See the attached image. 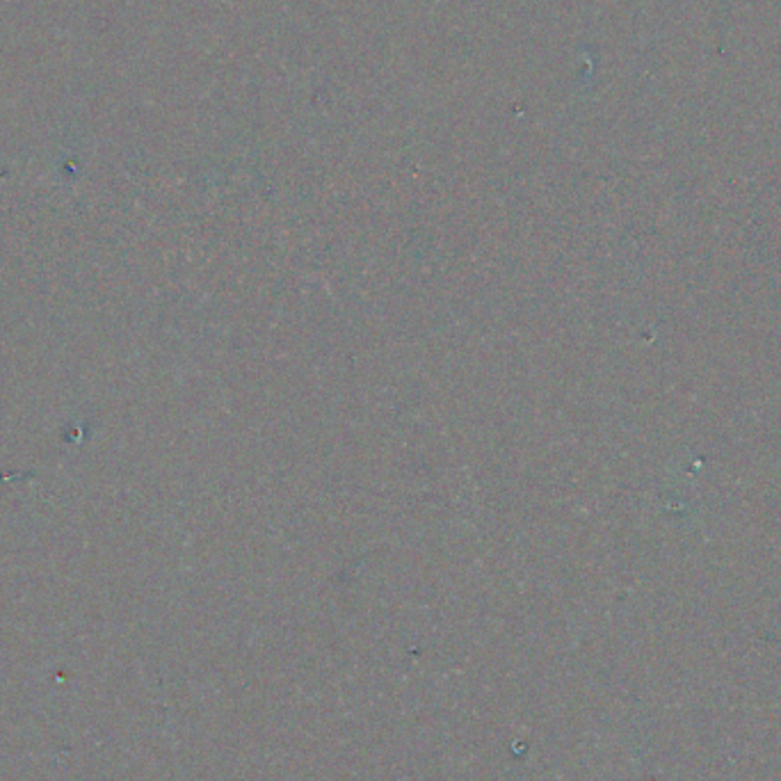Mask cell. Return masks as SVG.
<instances>
[]
</instances>
